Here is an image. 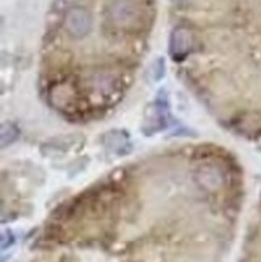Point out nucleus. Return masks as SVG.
Here are the masks:
<instances>
[{"mask_svg": "<svg viewBox=\"0 0 261 262\" xmlns=\"http://www.w3.org/2000/svg\"><path fill=\"white\" fill-rule=\"evenodd\" d=\"M19 135V130L15 124L11 122H5L2 126V148H5L7 145H11Z\"/></svg>", "mask_w": 261, "mask_h": 262, "instance_id": "nucleus-5", "label": "nucleus"}, {"mask_svg": "<svg viewBox=\"0 0 261 262\" xmlns=\"http://www.w3.org/2000/svg\"><path fill=\"white\" fill-rule=\"evenodd\" d=\"M194 49V34L186 26H177L169 37V55L174 61H184Z\"/></svg>", "mask_w": 261, "mask_h": 262, "instance_id": "nucleus-2", "label": "nucleus"}, {"mask_svg": "<svg viewBox=\"0 0 261 262\" xmlns=\"http://www.w3.org/2000/svg\"><path fill=\"white\" fill-rule=\"evenodd\" d=\"M65 26L73 37L76 39L86 37L90 32V29H92V16H90L89 10L83 7H74L66 13Z\"/></svg>", "mask_w": 261, "mask_h": 262, "instance_id": "nucleus-3", "label": "nucleus"}, {"mask_svg": "<svg viewBox=\"0 0 261 262\" xmlns=\"http://www.w3.org/2000/svg\"><path fill=\"white\" fill-rule=\"evenodd\" d=\"M152 77L153 81H160V79L165 76V60L163 58H156L155 63L152 64Z\"/></svg>", "mask_w": 261, "mask_h": 262, "instance_id": "nucleus-6", "label": "nucleus"}, {"mask_svg": "<svg viewBox=\"0 0 261 262\" xmlns=\"http://www.w3.org/2000/svg\"><path fill=\"white\" fill-rule=\"evenodd\" d=\"M111 19L119 29L134 31L140 26L142 23V13L139 7L131 0H116L111 5Z\"/></svg>", "mask_w": 261, "mask_h": 262, "instance_id": "nucleus-1", "label": "nucleus"}, {"mask_svg": "<svg viewBox=\"0 0 261 262\" xmlns=\"http://www.w3.org/2000/svg\"><path fill=\"white\" fill-rule=\"evenodd\" d=\"M173 2H176V4H184V2H187V0H173Z\"/></svg>", "mask_w": 261, "mask_h": 262, "instance_id": "nucleus-7", "label": "nucleus"}, {"mask_svg": "<svg viewBox=\"0 0 261 262\" xmlns=\"http://www.w3.org/2000/svg\"><path fill=\"white\" fill-rule=\"evenodd\" d=\"M198 182L207 190H216L223 184V177L214 167H203L198 172Z\"/></svg>", "mask_w": 261, "mask_h": 262, "instance_id": "nucleus-4", "label": "nucleus"}]
</instances>
